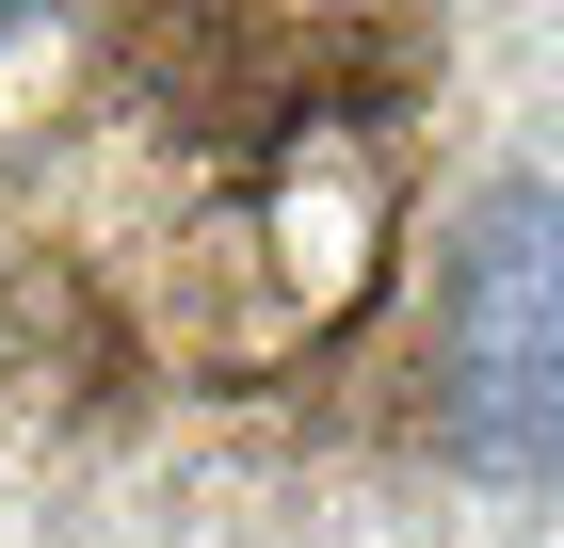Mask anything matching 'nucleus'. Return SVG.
Wrapping results in <instances>:
<instances>
[{"instance_id":"1","label":"nucleus","mask_w":564,"mask_h":548,"mask_svg":"<svg viewBox=\"0 0 564 548\" xmlns=\"http://www.w3.org/2000/svg\"><path fill=\"white\" fill-rule=\"evenodd\" d=\"M549 501L532 0H33L0 33V548H532Z\"/></svg>"}]
</instances>
